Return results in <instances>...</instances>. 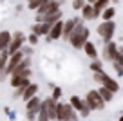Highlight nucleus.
<instances>
[{"label": "nucleus", "mask_w": 123, "mask_h": 121, "mask_svg": "<svg viewBox=\"0 0 123 121\" xmlns=\"http://www.w3.org/2000/svg\"><path fill=\"white\" fill-rule=\"evenodd\" d=\"M105 6H107V0H98L96 4H94V9H96V13H98V11H101Z\"/></svg>", "instance_id": "nucleus-20"}, {"label": "nucleus", "mask_w": 123, "mask_h": 121, "mask_svg": "<svg viewBox=\"0 0 123 121\" xmlns=\"http://www.w3.org/2000/svg\"><path fill=\"white\" fill-rule=\"evenodd\" d=\"M38 107H40V101L36 98H31L29 101H27V110L29 109H38Z\"/></svg>", "instance_id": "nucleus-19"}, {"label": "nucleus", "mask_w": 123, "mask_h": 121, "mask_svg": "<svg viewBox=\"0 0 123 121\" xmlns=\"http://www.w3.org/2000/svg\"><path fill=\"white\" fill-rule=\"evenodd\" d=\"M71 105H73V109H78V110H80L81 116H87V114H89V109H91V107H89V103H83L80 98H76V96L71 99Z\"/></svg>", "instance_id": "nucleus-7"}, {"label": "nucleus", "mask_w": 123, "mask_h": 121, "mask_svg": "<svg viewBox=\"0 0 123 121\" xmlns=\"http://www.w3.org/2000/svg\"><path fill=\"white\" fill-rule=\"evenodd\" d=\"M112 15H114V9H105L103 11V20H111Z\"/></svg>", "instance_id": "nucleus-21"}, {"label": "nucleus", "mask_w": 123, "mask_h": 121, "mask_svg": "<svg viewBox=\"0 0 123 121\" xmlns=\"http://www.w3.org/2000/svg\"><path fill=\"white\" fill-rule=\"evenodd\" d=\"M22 40H24V34L22 33H16L15 34V40H13V42L9 43V47H7V53L9 54H15L16 51L20 49V45H22Z\"/></svg>", "instance_id": "nucleus-9"}, {"label": "nucleus", "mask_w": 123, "mask_h": 121, "mask_svg": "<svg viewBox=\"0 0 123 121\" xmlns=\"http://www.w3.org/2000/svg\"><path fill=\"white\" fill-rule=\"evenodd\" d=\"M98 92H100V94L103 96V99H105V101H111V99H112V94H114V92H112L111 89H107L105 85H103V89H100Z\"/></svg>", "instance_id": "nucleus-17"}, {"label": "nucleus", "mask_w": 123, "mask_h": 121, "mask_svg": "<svg viewBox=\"0 0 123 121\" xmlns=\"http://www.w3.org/2000/svg\"><path fill=\"white\" fill-rule=\"evenodd\" d=\"M118 54H119V51L116 49V43L107 42V45H105V60H112V61H116Z\"/></svg>", "instance_id": "nucleus-8"}, {"label": "nucleus", "mask_w": 123, "mask_h": 121, "mask_svg": "<svg viewBox=\"0 0 123 121\" xmlns=\"http://www.w3.org/2000/svg\"><path fill=\"white\" fill-rule=\"evenodd\" d=\"M29 63H31V61H29V58H24V60L20 61L18 65H16V67H15V71H13L16 78H29V74H31V72H29V69H27V67H29Z\"/></svg>", "instance_id": "nucleus-4"}, {"label": "nucleus", "mask_w": 123, "mask_h": 121, "mask_svg": "<svg viewBox=\"0 0 123 121\" xmlns=\"http://www.w3.org/2000/svg\"><path fill=\"white\" fill-rule=\"evenodd\" d=\"M9 45V33H0V51H6Z\"/></svg>", "instance_id": "nucleus-14"}, {"label": "nucleus", "mask_w": 123, "mask_h": 121, "mask_svg": "<svg viewBox=\"0 0 123 121\" xmlns=\"http://www.w3.org/2000/svg\"><path fill=\"white\" fill-rule=\"evenodd\" d=\"M87 36H89V29H83L81 27V24L78 22L76 24V29H74V33L71 34V42H73V45L76 47H83L85 42H87Z\"/></svg>", "instance_id": "nucleus-1"}, {"label": "nucleus", "mask_w": 123, "mask_h": 121, "mask_svg": "<svg viewBox=\"0 0 123 121\" xmlns=\"http://www.w3.org/2000/svg\"><path fill=\"white\" fill-rule=\"evenodd\" d=\"M91 67L94 69L96 72H98V71H101V63H100V61H92V65H91Z\"/></svg>", "instance_id": "nucleus-22"}, {"label": "nucleus", "mask_w": 123, "mask_h": 121, "mask_svg": "<svg viewBox=\"0 0 123 121\" xmlns=\"http://www.w3.org/2000/svg\"><path fill=\"white\" fill-rule=\"evenodd\" d=\"M119 121H123V117H121V119H119Z\"/></svg>", "instance_id": "nucleus-27"}, {"label": "nucleus", "mask_w": 123, "mask_h": 121, "mask_svg": "<svg viewBox=\"0 0 123 121\" xmlns=\"http://www.w3.org/2000/svg\"><path fill=\"white\" fill-rule=\"evenodd\" d=\"M58 119L60 121H74L73 105H58Z\"/></svg>", "instance_id": "nucleus-3"}, {"label": "nucleus", "mask_w": 123, "mask_h": 121, "mask_svg": "<svg viewBox=\"0 0 123 121\" xmlns=\"http://www.w3.org/2000/svg\"><path fill=\"white\" fill-rule=\"evenodd\" d=\"M29 42L31 43H36V34H31V36H29Z\"/></svg>", "instance_id": "nucleus-25"}, {"label": "nucleus", "mask_w": 123, "mask_h": 121, "mask_svg": "<svg viewBox=\"0 0 123 121\" xmlns=\"http://www.w3.org/2000/svg\"><path fill=\"white\" fill-rule=\"evenodd\" d=\"M22 60H24V58H22V53H18V51H16V53L13 54V58L9 60L7 69H4V71H2V76H0V79H4V76H7V72H13V71H15V67H16V65H18Z\"/></svg>", "instance_id": "nucleus-6"}, {"label": "nucleus", "mask_w": 123, "mask_h": 121, "mask_svg": "<svg viewBox=\"0 0 123 121\" xmlns=\"http://www.w3.org/2000/svg\"><path fill=\"white\" fill-rule=\"evenodd\" d=\"M43 105H45L51 119H58V105H56V101H54V99H47Z\"/></svg>", "instance_id": "nucleus-10"}, {"label": "nucleus", "mask_w": 123, "mask_h": 121, "mask_svg": "<svg viewBox=\"0 0 123 121\" xmlns=\"http://www.w3.org/2000/svg\"><path fill=\"white\" fill-rule=\"evenodd\" d=\"M38 121H49V112H47L45 105L40 107V119H38Z\"/></svg>", "instance_id": "nucleus-18"}, {"label": "nucleus", "mask_w": 123, "mask_h": 121, "mask_svg": "<svg viewBox=\"0 0 123 121\" xmlns=\"http://www.w3.org/2000/svg\"><path fill=\"white\" fill-rule=\"evenodd\" d=\"M87 2H89V4H92V6H94V4L98 2V0H87Z\"/></svg>", "instance_id": "nucleus-26"}, {"label": "nucleus", "mask_w": 123, "mask_h": 121, "mask_svg": "<svg viewBox=\"0 0 123 121\" xmlns=\"http://www.w3.org/2000/svg\"><path fill=\"white\" fill-rule=\"evenodd\" d=\"M87 103H89V107H91V109H103L105 99H103V96H101L100 92L91 91V92L87 94Z\"/></svg>", "instance_id": "nucleus-2"}, {"label": "nucleus", "mask_w": 123, "mask_h": 121, "mask_svg": "<svg viewBox=\"0 0 123 121\" xmlns=\"http://www.w3.org/2000/svg\"><path fill=\"white\" fill-rule=\"evenodd\" d=\"M36 89H38L36 85H29V87H27V91L24 92V99H25V101H29V99L36 94Z\"/></svg>", "instance_id": "nucleus-16"}, {"label": "nucleus", "mask_w": 123, "mask_h": 121, "mask_svg": "<svg viewBox=\"0 0 123 121\" xmlns=\"http://www.w3.org/2000/svg\"><path fill=\"white\" fill-rule=\"evenodd\" d=\"M62 33H63V24L62 22H56L53 27H51V33H49V38H53V40H56V38L62 36Z\"/></svg>", "instance_id": "nucleus-11"}, {"label": "nucleus", "mask_w": 123, "mask_h": 121, "mask_svg": "<svg viewBox=\"0 0 123 121\" xmlns=\"http://www.w3.org/2000/svg\"><path fill=\"white\" fill-rule=\"evenodd\" d=\"M98 33L101 34V36L107 40V42H111V38H112V33H114V24L111 22V20H105L103 24H101L100 27H98Z\"/></svg>", "instance_id": "nucleus-5"}, {"label": "nucleus", "mask_w": 123, "mask_h": 121, "mask_svg": "<svg viewBox=\"0 0 123 121\" xmlns=\"http://www.w3.org/2000/svg\"><path fill=\"white\" fill-rule=\"evenodd\" d=\"M94 15H96V9H94V6H92V4L83 6V18L91 20V18H94Z\"/></svg>", "instance_id": "nucleus-13"}, {"label": "nucleus", "mask_w": 123, "mask_h": 121, "mask_svg": "<svg viewBox=\"0 0 123 121\" xmlns=\"http://www.w3.org/2000/svg\"><path fill=\"white\" fill-rule=\"evenodd\" d=\"M35 112H36V109H29V114H27V116H29L27 119L29 121H35Z\"/></svg>", "instance_id": "nucleus-23"}, {"label": "nucleus", "mask_w": 123, "mask_h": 121, "mask_svg": "<svg viewBox=\"0 0 123 121\" xmlns=\"http://www.w3.org/2000/svg\"><path fill=\"white\" fill-rule=\"evenodd\" d=\"M73 6H74V9H83V0H76Z\"/></svg>", "instance_id": "nucleus-24"}, {"label": "nucleus", "mask_w": 123, "mask_h": 121, "mask_svg": "<svg viewBox=\"0 0 123 121\" xmlns=\"http://www.w3.org/2000/svg\"><path fill=\"white\" fill-rule=\"evenodd\" d=\"M83 47H85V53H87V56H91L92 60H94V58H96V47L92 45L91 42H85Z\"/></svg>", "instance_id": "nucleus-15"}, {"label": "nucleus", "mask_w": 123, "mask_h": 121, "mask_svg": "<svg viewBox=\"0 0 123 121\" xmlns=\"http://www.w3.org/2000/svg\"><path fill=\"white\" fill-rule=\"evenodd\" d=\"M76 24H78V20H69L65 24V27H63V38H71V34L76 29Z\"/></svg>", "instance_id": "nucleus-12"}]
</instances>
